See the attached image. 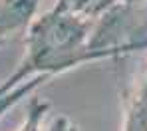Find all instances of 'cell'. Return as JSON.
I'll use <instances>...</instances> for the list:
<instances>
[{"mask_svg":"<svg viewBox=\"0 0 147 131\" xmlns=\"http://www.w3.org/2000/svg\"><path fill=\"white\" fill-rule=\"evenodd\" d=\"M46 109H48V103L38 101V99H32L28 121H26V125L20 131H40V119H42V115H44Z\"/></svg>","mask_w":147,"mask_h":131,"instance_id":"7a4b0ae2","label":"cell"},{"mask_svg":"<svg viewBox=\"0 0 147 131\" xmlns=\"http://www.w3.org/2000/svg\"><path fill=\"white\" fill-rule=\"evenodd\" d=\"M68 129H70V127H68ZM68 129H64V119H60V121L54 125V129H52V131H68Z\"/></svg>","mask_w":147,"mask_h":131,"instance_id":"3957f363","label":"cell"},{"mask_svg":"<svg viewBox=\"0 0 147 131\" xmlns=\"http://www.w3.org/2000/svg\"><path fill=\"white\" fill-rule=\"evenodd\" d=\"M38 0H0V42L16 28L24 26Z\"/></svg>","mask_w":147,"mask_h":131,"instance_id":"6da1fadb","label":"cell"}]
</instances>
